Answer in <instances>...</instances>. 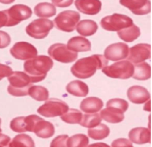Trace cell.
Listing matches in <instances>:
<instances>
[{
  "label": "cell",
  "instance_id": "13",
  "mask_svg": "<svg viewBox=\"0 0 152 147\" xmlns=\"http://www.w3.org/2000/svg\"><path fill=\"white\" fill-rule=\"evenodd\" d=\"M129 48L126 43L117 42L108 45L104 51V56L108 60L120 61L127 58Z\"/></svg>",
  "mask_w": 152,
  "mask_h": 147
},
{
  "label": "cell",
  "instance_id": "15",
  "mask_svg": "<svg viewBox=\"0 0 152 147\" xmlns=\"http://www.w3.org/2000/svg\"><path fill=\"white\" fill-rule=\"evenodd\" d=\"M74 4L79 11L87 15L97 14L102 7L100 0H76Z\"/></svg>",
  "mask_w": 152,
  "mask_h": 147
},
{
  "label": "cell",
  "instance_id": "11",
  "mask_svg": "<svg viewBox=\"0 0 152 147\" xmlns=\"http://www.w3.org/2000/svg\"><path fill=\"white\" fill-rule=\"evenodd\" d=\"M10 53L16 59L27 60L37 55V49L27 42H19L10 49Z\"/></svg>",
  "mask_w": 152,
  "mask_h": 147
},
{
  "label": "cell",
  "instance_id": "27",
  "mask_svg": "<svg viewBox=\"0 0 152 147\" xmlns=\"http://www.w3.org/2000/svg\"><path fill=\"white\" fill-rule=\"evenodd\" d=\"M88 136L94 140H102L106 138L110 134V129L108 126L99 123L94 127L89 128Z\"/></svg>",
  "mask_w": 152,
  "mask_h": 147
},
{
  "label": "cell",
  "instance_id": "39",
  "mask_svg": "<svg viewBox=\"0 0 152 147\" xmlns=\"http://www.w3.org/2000/svg\"><path fill=\"white\" fill-rule=\"evenodd\" d=\"M12 73H13V70L10 66L0 63V80H2L4 77H7Z\"/></svg>",
  "mask_w": 152,
  "mask_h": 147
},
{
  "label": "cell",
  "instance_id": "36",
  "mask_svg": "<svg viewBox=\"0 0 152 147\" xmlns=\"http://www.w3.org/2000/svg\"><path fill=\"white\" fill-rule=\"evenodd\" d=\"M40 119L39 116L35 115V114H31V115L25 117V120L26 123V131L27 132H33L34 127L35 126L36 123Z\"/></svg>",
  "mask_w": 152,
  "mask_h": 147
},
{
  "label": "cell",
  "instance_id": "19",
  "mask_svg": "<svg viewBox=\"0 0 152 147\" xmlns=\"http://www.w3.org/2000/svg\"><path fill=\"white\" fill-rule=\"evenodd\" d=\"M67 47L74 52H86L91 50V44L88 39L83 37H74L70 39Z\"/></svg>",
  "mask_w": 152,
  "mask_h": 147
},
{
  "label": "cell",
  "instance_id": "40",
  "mask_svg": "<svg viewBox=\"0 0 152 147\" xmlns=\"http://www.w3.org/2000/svg\"><path fill=\"white\" fill-rule=\"evenodd\" d=\"M51 1L58 7H67L73 4L74 0H51Z\"/></svg>",
  "mask_w": 152,
  "mask_h": 147
},
{
  "label": "cell",
  "instance_id": "16",
  "mask_svg": "<svg viewBox=\"0 0 152 147\" xmlns=\"http://www.w3.org/2000/svg\"><path fill=\"white\" fill-rule=\"evenodd\" d=\"M129 100L135 104H142L150 99V93L145 88L140 86H134L127 91Z\"/></svg>",
  "mask_w": 152,
  "mask_h": 147
},
{
  "label": "cell",
  "instance_id": "18",
  "mask_svg": "<svg viewBox=\"0 0 152 147\" xmlns=\"http://www.w3.org/2000/svg\"><path fill=\"white\" fill-rule=\"evenodd\" d=\"M33 132L40 138H50L54 135L55 129L53 125L48 121H45L40 117L39 120L36 123Z\"/></svg>",
  "mask_w": 152,
  "mask_h": 147
},
{
  "label": "cell",
  "instance_id": "22",
  "mask_svg": "<svg viewBox=\"0 0 152 147\" xmlns=\"http://www.w3.org/2000/svg\"><path fill=\"white\" fill-rule=\"evenodd\" d=\"M66 91L70 94L75 97H86L89 92L88 86L84 82L74 80L68 83L66 86Z\"/></svg>",
  "mask_w": 152,
  "mask_h": 147
},
{
  "label": "cell",
  "instance_id": "14",
  "mask_svg": "<svg viewBox=\"0 0 152 147\" xmlns=\"http://www.w3.org/2000/svg\"><path fill=\"white\" fill-rule=\"evenodd\" d=\"M120 3L135 15H145L151 12L150 0H120Z\"/></svg>",
  "mask_w": 152,
  "mask_h": 147
},
{
  "label": "cell",
  "instance_id": "25",
  "mask_svg": "<svg viewBox=\"0 0 152 147\" xmlns=\"http://www.w3.org/2000/svg\"><path fill=\"white\" fill-rule=\"evenodd\" d=\"M134 79L137 80H147L151 77V66L148 63L141 62L137 63L134 66V72L132 75Z\"/></svg>",
  "mask_w": 152,
  "mask_h": 147
},
{
  "label": "cell",
  "instance_id": "24",
  "mask_svg": "<svg viewBox=\"0 0 152 147\" xmlns=\"http://www.w3.org/2000/svg\"><path fill=\"white\" fill-rule=\"evenodd\" d=\"M117 34L119 37L124 42H132L140 36L141 32L139 27L134 24H132L131 26L117 31Z\"/></svg>",
  "mask_w": 152,
  "mask_h": 147
},
{
  "label": "cell",
  "instance_id": "37",
  "mask_svg": "<svg viewBox=\"0 0 152 147\" xmlns=\"http://www.w3.org/2000/svg\"><path fill=\"white\" fill-rule=\"evenodd\" d=\"M11 42V38L7 33L0 31V48H7Z\"/></svg>",
  "mask_w": 152,
  "mask_h": 147
},
{
  "label": "cell",
  "instance_id": "3",
  "mask_svg": "<svg viewBox=\"0 0 152 147\" xmlns=\"http://www.w3.org/2000/svg\"><path fill=\"white\" fill-rule=\"evenodd\" d=\"M10 85L7 92L14 97H24L28 94L29 88L32 86L30 77L25 72L15 71L7 77Z\"/></svg>",
  "mask_w": 152,
  "mask_h": 147
},
{
  "label": "cell",
  "instance_id": "38",
  "mask_svg": "<svg viewBox=\"0 0 152 147\" xmlns=\"http://www.w3.org/2000/svg\"><path fill=\"white\" fill-rule=\"evenodd\" d=\"M112 147H122V146H127L132 147V143L127 139L125 138H120V139L115 140L112 142L111 144Z\"/></svg>",
  "mask_w": 152,
  "mask_h": 147
},
{
  "label": "cell",
  "instance_id": "34",
  "mask_svg": "<svg viewBox=\"0 0 152 147\" xmlns=\"http://www.w3.org/2000/svg\"><path fill=\"white\" fill-rule=\"evenodd\" d=\"M129 106V102L125 99H120V98H114V99H109L106 103V107H113V108H117L123 111V113L127 111Z\"/></svg>",
  "mask_w": 152,
  "mask_h": 147
},
{
  "label": "cell",
  "instance_id": "31",
  "mask_svg": "<svg viewBox=\"0 0 152 147\" xmlns=\"http://www.w3.org/2000/svg\"><path fill=\"white\" fill-rule=\"evenodd\" d=\"M83 113L78 109L76 108H71L68 109L65 114L60 116L61 120L69 124H77L80 123L82 119Z\"/></svg>",
  "mask_w": 152,
  "mask_h": 147
},
{
  "label": "cell",
  "instance_id": "7",
  "mask_svg": "<svg viewBox=\"0 0 152 147\" xmlns=\"http://www.w3.org/2000/svg\"><path fill=\"white\" fill-rule=\"evenodd\" d=\"M53 22L47 19H37L31 22L26 27V33L31 37L37 39H44L48 35L53 28Z\"/></svg>",
  "mask_w": 152,
  "mask_h": 147
},
{
  "label": "cell",
  "instance_id": "30",
  "mask_svg": "<svg viewBox=\"0 0 152 147\" xmlns=\"http://www.w3.org/2000/svg\"><path fill=\"white\" fill-rule=\"evenodd\" d=\"M102 121V117L100 114L97 113H86V114L82 116V119L79 124L83 127L92 128L97 126Z\"/></svg>",
  "mask_w": 152,
  "mask_h": 147
},
{
  "label": "cell",
  "instance_id": "9",
  "mask_svg": "<svg viewBox=\"0 0 152 147\" xmlns=\"http://www.w3.org/2000/svg\"><path fill=\"white\" fill-rule=\"evenodd\" d=\"M7 16V27L17 25L22 21L26 20L32 16L31 7L25 4H15L9 9L4 10Z\"/></svg>",
  "mask_w": 152,
  "mask_h": 147
},
{
  "label": "cell",
  "instance_id": "8",
  "mask_svg": "<svg viewBox=\"0 0 152 147\" xmlns=\"http://www.w3.org/2000/svg\"><path fill=\"white\" fill-rule=\"evenodd\" d=\"M69 109L68 104L59 99H50L37 109V112L45 117H55L65 114Z\"/></svg>",
  "mask_w": 152,
  "mask_h": 147
},
{
  "label": "cell",
  "instance_id": "26",
  "mask_svg": "<svg viewBox=\"0 0 152 147\" xmlns=\"http://www.w3.org/2000/svg\"><path fill=\"white\" fill-rule=\"evenodd\" d=\"M34 13L39 17L48 18L54 16L56 13L54 5L48 2H41L34 7Z\"/></svg>",
  "mask_w": 152,
  "mask_h": 147
},
{
  "label": "cell",
  "instance_id": "5",
  "mask_svg": "<svg viewBox=\"0 0 152 147\" xmlns=\"http://www.w3.org/2000/svg\"><path fill=\"white\" fill-rule=\"evenodd\" d=\"M80 19V15L78 12L65 10L57 15L53 22L58 30L64 32H72L75 29Z\"/></svg>",
  "mask_w": 152,
  "mask_h": 147
},
{
  "label": "cell",
  "instance_id": "35",
  "mask_svg": "<svg viewBox=\"0 0 152 147\" xmlns=\"http://www.w3.org/2000/svg\"><path fill=\"white\" fill-rule=\"evenodd\" d=\"M68 136L67 135H59L52 140L50 147H66Z\"/></svg>",
  "mask_w": 152,
  "mask_h": 147
},
{
  "label": "cell",
  "instance_id": "44",
  "mask_svg": "<svg viewBox=\"0 0 152 147\" xmlns=\"http://www.w3.org/2000/svg\"><path fill=\"white\" fill-rule=\"evenodd\" d=\"M0 126H1V119H0ZM0 132H1V128H0Z\"/></svg>",
  "mask_w": 152,
  "mask_h": 147
},
{
  "label": "cell",
  "instance_id": "21",
  "mask_svg": "<svg viewBox=\"0 0 152 147\" xmlns=\"http://www.w3.org/2000/svg\"><path fill=\"white\" fill-rule=\"evenodd\" d=\"M124 113L117 108L113 107H106L101 111L100 117L110 123H118L125 118Z\"/></svg>",
  "mask_w": 152,
  "mask_h": 147
},
{
  "label": "cell",
  "instance_id": "42",
  "mask_svg": "<svg viewBox=\"0 0 152 147\" xmlns=\"http://www.w3.org/2000/svg\"><path fill=\"white\" fill-rule=\"evenodd\" d=\"M7 22V16L6 14L5 11L4 10L0 11V28H2L3 26H6Z\"/></svg>",
  "mask_w": 152,
  "mask_h": 147
},
{
  "label": "cell",
  "instance_id": "12",
  "mask_svg": "<svg viewBox=\"0 0 152 147\" xmlns=\"http://www.w3.org/2000/svg\"><path fill=\"white\" fill-rule=\"evenodd\" d=\"M151 57V45L146 43H140L129 48L128 60L137 64Z\"/></svg>",
  "mask_w": 152,
  "mask_h": 147
},
{
  "label": "cell",
  "instance_id": "23",
  "mask_svg": "<svg viewBox=\"0 0 152 147\" xmlns=\"http://www.w3.org/2000/svg\"><path fill=\"white\" fill-rule=\"evenodd\" d=\"M77 31L83 37H90L97 31L98 25L96 22L90 19H84L77 23Z\"/></svg>",
  "mask_w": 152,
  "mask_h": 147
},
{
  "label": "cell",
  "instance_id": "41",
  "mask_svg": "<svg viewBox=\"0 0 152 147\" xmlns=\"http://www.w3.org/2000/svg\"><path fill=\"white\" fill-rule=\"evenodd\" d=\"M10 142V138L7 135L1 134L0 132V147L8 146L9 143Z\"/></svg>",
  "mask_w": 152,
  "mask_h": 147
},
{
  "label": "cell",
  "instance_id": "43",
  "mask_svg": "<svg viewBox=\"0 0 152 147\" xmlns=\"http://www.w3.org/2000/svg\"><path fill=\"white\" fill-rule=\"evenodd\" d=\"M14 1L15 0H0V3H2V4H9L13 3Z\"/></svg>",
  "mask_w": 152,
  "mask_h": 147
},
{
  "label": "cell",
  "instance_id": "29",
  "mask_svg": "<svg viewBox=\"0 0 152 147\" xmlns=\"http://www.w3.org/2000/svg\"><path fill=\"white\" fill-rule=\"evenodd\" d=\"M28 94L37 101H45L49 97V92L46 88L41 86H31Z\"/></svg>",
  "mask_w": 152,
  "mask_h": 147
},
{
  "label": "cell",
  "instance_id": "28",
  "mask_svg": "<svg viewBox=\"0 0 152 147\" xmlns=\"http://www.w3.org/2000/svg\"><path fill=\"white\" fill-rule=\"evenodd\" d=\"M9 147H34V140L29 135L20 134L14 137L13 140L9 143Z\"/></svg>",
  "mask_w": 152,
  "mask_h": 147
},
{
  "label": "cell",
  "instance_id": "6",
  "mask_svg": "<svg viewBox=\"0 0 152 147\" xmlns=\"http://www.w3.org/2000/svg\"><path fill=\"white\" fill-rule=\"evenodd\" d=\"M133 24L132 18L120 13H114L101 19L100 25L103 29L108 31H119L128 28Z\"/></svg>",
  "mask_w": 152,
  "mask_h": 147
},
{
  "label": "cell",
  "instance_id": "2",
  "mask_svg": "<svg viewBox=\"0 0 152 147\" xmlns=\"http://www.w3.org/2000/svg\"><path fill=\"white\" fill-rule=\"evenodd\" d=\"M53 65L50 56L39 55L27 59L24 63V71L29 76L31 83H39L44 80L47 73Z\"/></svg>",
  "mask_w": 152,
  "mask_h": 147
},
{
  "label": "cell",
  "instance_id": "17",
  "mask_svg": "<svg viewBox=\"0 0 152 147\" xmlns=\"http://www.w3.org/2000/svg\"><path fill=\"white\" fill-rule=\"evenodd\" d=\"M129 137L132 143L141 145L151 143V132L145 127L134 128L129 132Z\"/></svg>",
  "mask_w": 152,
  "mask_h": 147
},
{
  "label": "cell",
  "instance_id": "33",
  "mask_svg": "<svg viewBox=\"0 0 152 147\" xmlns=\"http://www.w3.org/2000/svg\"><path fill=\"white\" fill-rule=\"evenodd\" d=\"M25 118V117H18L13 118L10 124L11 130L15 132H18V133H23V132H27Z\"/></svg>",
  "mask_w": 152,
  "mask_h": 147
},
{
  "label": "cell",
  "instance_id": "10",
  "mask_svg": "<svg viewBox=\"0 0 152 147\" xmlns=\"http://www.w3.org/2000/svg\"><path fill=\"white\" fill-rule=\"evenodd\" d=\"M48 53L53 59L63 63L73 62L78 58L77 52L71 50L66 45L62 43L52 45L48 48Z\"/></svg>",
  "mask_w": 152,
  "mask_h": 147
},
{
  "label": "cell",
  "instance_id": "4",
  "mask_svg": "<svg viewBox=\"0 0 152 147\" xmlns=\"http://www.w3.org/2000/svg\"><path fill=\"white\" fill-rule=\"evenodd\" d=\"M102 71L111 78L126 80L133 75L134 65L129 60L120 61L109 66L106 65L102 68Z\"/></svg>",
  "mask_w": 152,
  "mask_h": 147
},
{
  "label": "cell",
  "instance_id": "32",
  "mask_svg": "<svg viewBox=\"0 0 152 147\" xmlns=\"http://www.w3.org/2000/svg\"><path fill=\"white\" fill-rule=\"evenodd\" d=\"M89 143V139L84 134H77L68 138L67 147H86Z\"/></svg>",
  "mask_w": 152,
  "mask_h": 147
},
{
  "label": "cell",
  "instance_id": "20",
  "mask_svg": "<svg viewBox=\"0 0 152 147\" xmlns=\"http://www.w3.org/2000/svg\"><path fill=\"white\" fill-rule=\"evenodd\" d=\"M80 107L82 111L86 113H96L102 109L103 102L96 97H89L82 101Z\"/></svg>",
  "mask_w": 152,
  "mask_h": 147
},
{
  "label": "cell",
  "instance_id": "1",
  "mask_svg": "<svg viewBox=\"0 0 152 147\" xmlns=\"http://www.w3.org/2000/svg\"><path fill=\"white\" fill-rule=\"evenodd\" d=\"M108 61L104 56L94 54L88 57L82 58L75 62L71 68L74 76L79 79H88L96 73L108 65Z\"/></svg>",
  "mask_w": 152,
  "mask_h": 147
}]
</instances>
